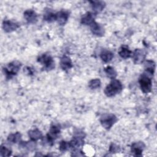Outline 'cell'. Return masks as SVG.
Instances as JSON below:
<instances>
[{
	"label": "cell",
	"mask_w": 157,
	"mask_h": 157,
	"mask_svg": "<svg viewBox=\"0 0 157 157\" xmlns=\"http://www.w3.org/2000/svg\"><path fill=\"white\" fill-rule=\"evenodd\" d=\"M154 73L145 71L140 75L139 82L142 91L148 93L151 91L152 88V77Z\"/></svg>",
	"instance_id": "1"
},
{
	"label": "cell",
	"mask_w": 157,
	"mask_h": 157,
	"mask_svg": "<svg viewBox=\"0 0 157 157\" xmlns=\"http://www.w3.org/2000/svg\"><path fill=\"white\" fill-rule=\"evenodd\" d=\"M123 90L121 82L117 79H112L104 90V93L107 97H112L120 93Z\"/></svg>",
	"instance_id": "2"
},
{
	"label": "cell",
	"mask_w": 157,
	"mask_h": 157,
	"mask_svg": "<svg viewBox=\"0 0 157 157\" xmlns=\"http://www.w3.org/2000/svg\"><path fill=\"white\" fill-rule=\"evenodd\" d=\"M21 64L18 61H13L9 63L6 67L3 68V71L7 79L11 78L13 75H16L19 71Z\"/></svg>",
	"instance_id": "3"
},
{
	"label": "cell",
	"mask_w": 157,
	"mask_h": 157,
	"mask_svg": "<svg viewBox=\"0 0 157 157\" xmlns=\"http://www.w3.org/2000/svg\"><path fill=\"white\" fill-rule=\"evenodd\" d=\"M37 61L43 66V70L48 71L55 68V62L53 58L47 53H44L37 58Z\"/></svg>",
	"instance_id": "4"
},
{
	"label": "cell",
	"mask_w": 157,
	"mask_h": 157,
	"mask_svg": "<svg viewBox=\"0 0 157 157\" xmlns=\"http://www.w3.org/2000/svg\"><path fill=\"white\" fill-rule=\"evenodd\" d=\"M117 117L111 113H105L100 117V122L101 125L107 130H109L117 122Z\"/></svg>",
	"instance_id": "5"
},
{
	"label": "cell",
	"mask_w": 157,
	"mask_h": 157,
	"mask_svg": "<svg viewBox=\"0 0 157 157\" xmlns=\"http://www.w3.org/2000/svg\"><path fill=\"white\" fill-rule=\"evenodd\" d=\"M60 130L61 128L59 124H53L50 126L49 132L46 136L47 142L49 145H53L54 140L58 138L60 133Z\"/></svg>",
	"instance_id": "6"
},
{
	"label": "cell",
	"mask_w": 157,
	"mask_h": 157,
	"mask_svg": "<svg viewBox=\"0 0 157 157\" xmlns=\"http://www.w3.org/2000/svg\"><path fill=\"white\" fill-rule=\"evenodd\" d=\"M147 55V52L141 48L136 49L132 53L131 57L135 64H141L144 62Z\"/></svg>",
	"instance_id": "7"
},
{
	"label": "cell",
	"mask_w": 157,
	"mask_h": 157,
	"mask_svg": "<svg viewBox=\"0 0 157 157\" xmlns=\"http://www.w3.org/2000/svg\"><path fill=\"white\" fill-rule=\"evenodd\" d=\"M145 147V145L143 142H134L131 145V152L137 156H142L143 150Z\"/></svg>",
	"instance_id": "8"
},
{
	"label": "cell",
	"mask_w": 157,
	"mask_h": 157,
	"mask_svg": "<svg viewBox=\"0 0 157 157\" xmlns=\"http://www.w3.org/2000/svg\"><path fill=\"white\" fill-rule=\"evenodd\" d=\"M90 29L92 33L98 37H102L104 36L105 30L102 25L94 21L90 26Z\"/></svg>",
	"instance_id": "9"
},
{
	"label": "cell",
	"mask_w": 157,
	"mask_h": 157,
	"mask_svg": "<svg viewBox=\"0 0 157 157\" xmlns=\"http://www.w3.org/2000/svg\"><path fill=\"white\" fill-rule=\"evenodd\" d=\"M56 21L59 25L63 26L66 23L69 17V13L66 10H61L56 13Z\"/></svg>",
	"instance_id": "10"
},
{
	"label": "cell",
	"mask_w": 157,
	"mask_h": 157,
	"mask_svg": "<svg viewBox=\"0 0 157 157\" xmlns=\"http://www.w3.org/2000/svg\"><path fill=\"white\" fill-rule=\"evenodd\" d=\"M19 28V25L10 20H4L2 23V28L6 33H11Z\"/></svg>",
	"instance_id": "11"
},
{
	"label": "cell",
	"mask_w": 157,
	"mask_h": 157,
	"mask_svg": "<svg viewBox=\"0 0 157 157\" xmlns=\"http://www.w3.org/2000/svg\"><path fill=\"white\" fill-rule=\"evenodd\" d=\"M24 17L28 23L34 24L37 21V15L34 10L28 9L25 11Z\"/></svg>",
	"instance_id": "12"
},
{
	"label": "cell",
	"mask_w": 157,
	"mask_h": 157,
	"mask_svg": "<svg viewBox=\"0 0 157 157\" xmlns=\"http://www.w3.org/2000/svg\"><path fill=\"white\" fill-rule=\"evenodd\" d=\"M95 15L96 14L94 13H92L90 12L86 13L85 15H83L81 18V23L84 25L90 26L93 22L95 21Z\"/></svg>",
	"instance_id": "13"
},
{
	"label": "cell",
	"mask_w": 157,
	"mask_h": 157,
	"mask_svg": "<svg viewBox=\"0 0 157 157\" xmlns=\"http://www.w3.org/2000/svg\"><path fill=\"white\" fill-rule=\"evenodd\" d=\"M60 66L65 71H68L72 67V63L71 58L67 55H63L60 60Z\"/></svg>",
	"instance_id": "14"
},
{
	"label": "cell",
	"mask_w": 157,
	"mask_h": 157,
	"mask_svg": "<svg viewBox=\"0 0 157 157\" xmlns=\"http://www.w3.org/2000/svg\"><path fill=\"white\" fill-rule=\"evenodd\" d=\"M91 4L92 9L94 13L101 12L105 7V3L102 1H90Z\"/></svg>",
	"instance_id": "15"
},
{
	"label": "cell",
	"mask_w": 157,
	"mask_h": 157,
	"mask_svg": "<svg viewBox=\"0 0 157 157\" xmlns=\"http://www.w3.org/2000/svg\"><path fill=\"white\" fill-rule=\"evenodd\" d=\"M132 53V51L129 50L128 46L125 45H122L118 51L119 55L123 59H127L131 57Z\"/></svg>",
	"instance_id": "16"
},
{
	"label": "cell",
	"mask_w": 157,
	"mask_h": 157,
	"mask_svg": "<svg viewBox=\"0 0 157 157\" xmlns=\"http://www.w3.org/2000/svg\"><path fill=\"white\" fill-rule=\"evenodd\" d=\"M28 136L31 140L37 141L39 139H42L43 135L42 132L38 129H34L28 131Z\"/></svg>",
	"instance_id": "17"
},
{
	"label": "cell",
	"mask_w": 157,
	"mask_h": 157,
	"mask_svg": "<svg viewBox=\"0 0 157 157\" xmlns=\"http://www.w3.org/2000/svg\"><path fill=\"white\" fill-rule=\"evenodd\" d=\"M100 57L104 62L109 63L113 59V53L109 50L104 49L101 52Z\"/></svg>",
	"instance_id": "18"
},
{
	"label": "cell",
	"mask_w": 157,
	"mask_h": 157,
	"mask_svg": "<svg viewBox=\"0 0 157 157\" xmlns=\"http://www.w3.org/2000/svg\"><path fill=\"white\" fill-rule=\"evenodd\" d=\"M19 147L21 148H24L28 151H33L35 149L36 147V144L35 143V141H33L31 140V141H28V142L20 141L19 144Z\"/></svg>",
	"instance_id": "19"
},
{
	"label": "cell",
	"mask_w": 157,
	"mask_h": 157,
	"mask_svg": "<svg viewBox=\"0 0 157 157\" xmlns=\"http://www.w3.org/2000/svg\"><path fill=\"white\" fill-rule=\"evenodd\" d=\"M21 134L19 132H16L13 134H10L7 137V141L9 143L17 144L21 141Z\"/></svg>",
	"instance_id": "20"
},
{
	"label": "cell",
	"mask_w": 157,
	"mask_h": 157,
	"mask_svg": "<svg viewBox=\"0 0 157 157\" xmlns=\"http://www.w3.org/2000/svg\"><path fill=\"white\" fill-rule=\"evenodd\" d=\"M104 72H105L107 76L109 78H111L112 80L115 78L117 75L116 71L114 69L113 67H112V66H108L104 68Z\"/></svg>",
	"instance_id": "21"
},
{
	"label": "cell",
	"mask_w": 157,
	"mask_h": 157,
	"mask_svg": "<svg viewBox=\"0 0 157 157\" xmlns=\"http://www.w3.org/2000/svg\"><path fill=\"white\" fill-rule=\"evenodd\" d=\"M144 67L145 71L154 73L155 69V63L152 60H147L144 63Z\"/></svg>",
	"instance_id": "22"
},
{
	"label": "cell",
	"mask_w": 157,
	"mask_h": 157,
	"mask_svg": "<svg viewBox=\"0 0 157 157\" xmlns=\"http://www.w3.org/2000/svg\"><path fill=\"white\" fill-rule=\"evenodd\" d=\"M56 13H53L52 12H49V11L47 12L44 15V20L49 23L56 21Z\"/></svg>",
	"instance_id": "23"
},
{
	"label": "cell",
	"mask_w": 157,
	"mask_h": 157,
	"mask_svg": "<svg viewBox=\"0 0 157 157\" xmlns=\"http://www.w3.org/2000/svg\"><path fill=\"white\" fill-rule=\"evenodd\" d=\"M101 81L98 78H95V79H92L91 80L89 83H88V86L92 90L97 89L101 86Z\"/></svg>",
	"instance_id": "24"
},
{
	"label": "cell",
	"mask_w": 157,
	"mask_h": 157,
	"mask_svg": "<svg viewBox=\"0 0 157 157\" xmlns=\"http://www.w3.org/2000/svg\"><path fill=\"white\" fill-rule=\"evenodd\" d=\"M0 153L1 156H9L12 153V151L10 149L8 148L5 145H2L1 146Z\"/></svg>",
	"instance_id": "25"
},
{
	"label": "cell",
	"mask_w": 157,
	"mask_h": 157,
	"mask_svg": "<svg viewBox=\"0 0 157 157\" xmlns=\"http://www.w3.org/2000/svg\"><path fill=\"white\" fill-rule=\"evenodd\" d=\"M59 150L61 151H64L70 148L69 142H66L64 140H62L59 143Z\"/></svg>",
	"instance_id": "26"
},
{
	"label": "cell",
	"mask_w": 157,
	"mask_h": 157,
	"mask_svg": "<svg viewBox=\"0 0 157 157\" xmlns=\"http://www.w3.org/2000/svg\"><path fill=\"white\" fill-rule=\"evenodd\" d=\"M120 151V148L117 145H116L115 144H112L110 145V148H109V152L110 153H115L119 152Z\"/></svg>",
	"instance_id": "27"
},
{
	"label": "cell",
	"mask_w": 157,
	"mask_h": 157,
	"mask_svg": "<svg viewBox=\"0 0 157 157\" xmlns=\"http://www.w3.org/2000/svg\"><path fill=\"white\" fill-rule=\"evenodd\" d=\"M24 71H26V73L29 74V75L33 74V72L31 68L29 67H25V69L24 68Z\"/></svg>",
	"instance_id": "28"
}]
</instances>
